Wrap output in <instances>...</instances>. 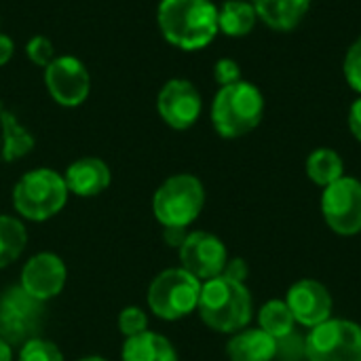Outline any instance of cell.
I'll return each instance as SVG.
<instances>
[{
	"label": "cell",
	"mask_w": 361,
	"mask_h": 361,
	"mask_svg": "<svg viewBox=\"0 0 361 361\" xmlns=\"http://www.w3.org/2000/svg\"><path fill=\"white\" fill-rule=\"evenodd\" d=\"M322 214L326 224L345 237L361 233V182L343 176L334 184L324 188Z\"/></svg>",
	"instance_id": "cell-8"
},
{
	"label": "cell",
	"mask_w": 361,
	"mask_h": 361,
	"mask_svg": "<svg viewBox=\"0 0 361 361\" xmlns=\"http://www.w3.org/2000/svg\"><path fill=\"white\" fill-rule=\"evenodd\" d=\"M258 324H260V330H264L275 341H279L294 332L296 319L286 300H269L267 305H262L258 313Z\"/></svg>",
	"instance_id": "cell-23"
},
{
	"label": "cell",
	"mask_w": 361,
	"mask_h": 361,
	"mask_svg": "<svg viewBox=\"0 0 361 361\" xmlns=\"http://www.w3.org/2000/svg\"><path fill=\"white\" fill-rule=\"evenodd\" d=\"M13 53H15V42L11 40V36L0 32V68L11 61Z\"/></svg>",
	"instance_id": "cell-32"
},
{
	"label": "cell",
	"mask_w": 361,
	"mask_h": 361,
	"mask_svg": "<svg viewBox=\"0 0 361 361\" xmlns=\"http://www.w3.org/2000/svg\"><path fill=\"white\" fill-rule=\"evenodd\" d=\"M121 357L123 361H178V353L169 338L146 330L125 341Z\"/></svg>",
	"instance_id": "cell-18"
},
{
	"label": "cell",
	"mask_w": 361,
	"mask_h": 361,
	"mask_svg": "<svg viewBox=\"0 0 361 361\" xmlns=\"http://www.w3.org/2000/svg\"><path fill=\"white\" fill-rule=\"evenodd\" d=\"M201 286L203 283L182 267L167 269L152 279L146 300L157 317L165 322H176L197 311Z\"/></svg>",
	"instance_id": "cell-6"
},
{
	"label": "cell",
	"mask_w": 361,
	"mask_h": 361,
	"mask_svg": "<svg viewBox=\"0 0 361 361\" xmlns=\"http://www.w3.org/2000/svg\"><path fill=\"white\" fill-rule=\"evenodd\" d=\"M17 361H63V355L55 343L34 336L21 345Z\"/></svg>",
	"instance_id": "cell-24"
},
{
	"label": "cell",
	"mask_w": 361,
	"mask_h": 361,
	"mask_svg": "<svg viewBox=\"0 0 361 361\" xmlns=\"http://www.w3.org/2000/svg\"><path fill=\"white\" fill-rule=\"evenodd\" d=\"M0 361H13V351H11V345L0 338Z\"/></svg>",
	"instance_id": "cell-34"
},
{
	"label": "cell",
	"mask_w": 361,
	"mask_h": 361,
	"mask_svg": "<svg viewBox=\"0 0 361 361\" xmlns=\"http://www.w3.org/2000/svg\"><path fill=\"white\" fill-rule=\"evenodd\" d=\"M118 330L125 338L137 336L148 330V315L140 307H127L118 315Z\"/></svg>",
	"instance_id": "cell-25"
},
{
	"label": "cell",
	"mask_w": 361,
	"mask_h": 361,
	"mask_svg": "<svg viewBox=\"0 0 361 361\" xmlns=\"http://www.w3.org/2000/svg\"><path fill=\"white\" fill-rule=\"evenodd\" d=\"M214 78L220 87H228V85H235L241 78V68L235 59H228V57H222L216 61L214 66Z\"/></svg>",
	"instance_id": "cell-29"
},
{
	"label": "cell",
	"mask_w": 361,
	"mask_h": 361,
	"mask_svg": "<svg viewBox=\"0 0 361 361\" xmlns=\"http://www.w3.org/2000/svg\"><path fill=\"white\" fill-rule=\"evenodd\" d=\"M63 180H66L68 192L76 197H97L110 186L112 173H110V167L102 159L82 157L68 165Z\"/></svg>",
	"instance_id": "cell-15"
},
{
	"label": "cell",
	"mask_w": 361,
	"mask_h": 361,
	"mask_svg": "<svg viewBox=\"0 0 361 361\" xmlns=\"http://www.w3.org/2000/svg\"><path fill=\"white\" fill-rule=\"evenodd\" d=\"M25 55L34 66H40L42 70L57 57L55 55V44L47 36H34L25 44Z\"/></svg>",
	"instance_id": "cell-26"
},
{
	"label": "cell",
	"mask_w": 361,
	"mask_h": 361,
	"mask_svg": "<svg viewBox=\"0 0 361 361\" xmlns=\"http://www.w3.org/2000/svg\"><path fill=\"white\" fill-rule=\"evenodd\" d=\"M157 23L163 38L182 51H201L218 36V6L212 0H161Z\"/></svg>",
	"instance_id": "cell-1"
},
{
	"label": "cell",
	"mask_w": 361,
	"mask_h": 361,
	"mask_svg": "<svg viewBox=\"0 0 361 361\" xmlns=\"http://www.w3.org/2000/svg\"><path fill=\"white\" fill-rule=\"evenodd\" d=\"M222 275H226V277H231V279H235V281H245V277H247V264L241 260V258H233V260H228L226 262V269H224V273Z\"/></svg>",
	"instance_id": "cell-30"
},
{
	"label": "cell",
	"mask_w": 361,
	"mask_h": 361,
	"mask_svg": "<svg viewBox=\"0 0 361 361\" xmlns=\"http://www.w3.org/2000/svg\"><path fill=\"white\" fill-rule=\"evenodd\" d=\"M345 76L351 89H355L361 95V36L351 44L345 57Z\"/></svg>",
	"instance_id": "cell-28"
},
{
	"label": "cell",
	"mask_w": 361,
	"mask_h": 361,
	"mask_svg": "<svg viewBox=\"0 0 361 361\" xmlns=\"http://www.w3.org/2000/svg\"><path fill=\"white\" fill-rule=\"evenodd\" d=\"M44 87L55 104L78 108L91 93V76L78 57L59 55L44 68Z\"/></svg>",
	"instance_id": "cell-9"
},
{
	"label": "cell",
	"mask_w": 361,
	"mask_h": 361,
	"mask_svg": "<svg viewBox=\"0 0 361 361\" xmlns=\"http://www.w3.org/2000/svg\"><path fill=\"white\" fill-rule=\"evenodd\" d=\"M349 129H351L353 137L361 142V97L353 102V106L349 110Z\"/></svg>",
	"instance_id": "cell-31"
},
{
	"label": "cell",
	"mask_w": 361,
	"mask_h": 361,
	"mask_svg": "<svg viewBox=\"0 0 361 361\" xmlns=\"http://www.w3.org/2000/svg\"><path fill=\"white\" fill-rule=\"evenodd\" d=\"M78 361H108V360H104V357H99V355H89V357H82V360H78Z\"/></svg>",
	"instance_id": "cell-35"
},
{
	"label": "cell",
	"mask_w": 361,
	"mask_h": 361,
	"mask_svg": "<svg viewBox=\"0 0 361 361\" xmlns=\"http://www.w3.org/2000/svg\"><path fill=\"white\" fill-rule=\"evenodd\" d=\"M307 361H361V326L328 319L307 336Z\"/></svg>",
	"instance_id": "cell-7"
},
{
	"label": "cell",
	"mask_w": 361,
	"mask_h": 361,
	"mask_svg": "<svg viewBox=\"0 0 361 361\" xmlns=\"http://www.w3.org/2000/svg\"><path fill=\"white\" fill-rule=\"evenodd\" d=\"M258 21L256 8L245 0H226L218 8V30L231 38L247 36Z\"/></svg>",
	"instance_id": "cell-20"
},
{
	"label": "cell",
	"mask_w": 361,
	"mask_h": 361,
	"mask_svg": "<svg viewBox=\"0 0 361 361\" xmlns=\"http://www.w3.org/2000/svg\"><path fill=\"white\" fill-rule=\"evenodd\" d=\"M203 324L220 334H237L252 322L254 302L245 283L226 275L203 281L199 307Z\"/></svg>",
	"instance_id": "cell-2"
},
{
	"label": "cell",
	"mask_w": 361,
	"mask_h": 361,
	"mask_svg": "<svg viewBox=\"0 0 361 361\" xmlns=\"http://www.w3.org/2000/svg\"><path fill=\"white\" fill-rule=\"evenodd\" d=\"M0 131H2L0 157L4 163H13L17 159H23L25 154H30L34 150V144H36L34 135L2 104H0Z\"/></svg>",
	"instance_id": "cell-19"
},
{
	"label": "cell",
	"mask_w": 361,
	"mask_h": 361,
	"mask_svg": "<svg viewBox=\"0 0 361 361\" xmlns=\"http://www.w3.org/2000/svg\"><path fill=\"white\" fill-rule=\"evenodd\" d=\"M40 317L42 302L25 294L21 288H8L0 298V338L8 345L34 338Z\"/></svg>",
	"instance_id": "cell-11"
},
{
	"label": "cell",
	"mask_w": 361,
	"mask_h": 361,
	"mask_svg": "<svg viewBox=\"0 0 361 361\" xmlns=\"http://www.w3.org/2000/svg\"><path fill=\"white\" fill-rule=\"evenodd\" d=\"M186 235H188L186 228H173V226H167V228H165V241H167V245L180 247V245L184 243Z\"/></svg>",
	"instance_id": "cell-33"
},
{
	"label": "cell",
	"mask_w": 361,
	"mask_h": 361,
	"mask_svg": "<svg viewBox=\"0 0 361 361\" xmlns=\"http://www.w3.org/2000/svg\"><path fill=\"white\" fill-rule=\"evenodd\" d=\"M252 6L269 27L290 32L305 19L311 0H252Z\"/></svg>",
	"instance_id": "cell-17"
},
{
	"label": "cell",
	"mask_w": 361,
	"mask_h": 361,
	"mask_svg": "<svg viewBox=\"0 0 361 361\" xmlns=\"http://www.w3.org/2000/svg\"><path fill=\"white\" fill-rule=\"evenodd\" d=\"M264 116V97L262 91L247 82L239 80L228 87H220L212 104V123L220 137L237 140L254 131Z\"/></svg>",
	"instance_id": "cell-3"
},
{
	"label": "cell",
	"mask_w": 361,
	"mask_h": 361,
	"mask_svg": "<svg viewBox=\"0 0 361 361\" xmlns=\"http://www.w3.org/2000/svg\"><path fill=\"white\" fill-rule=\"evenodd\" d=\"M178 254L182 269L197 277L201 283L220 277L228 262V252L222 239L205 231L188 233L184 243L178 247Z\"/></svg>",
	"instance_id": "cell-10"
},
{
	"label": "cell",
	"mask_w": 361,
	"mask_h": 361,
	"mask_svg": "<svg viewBox=\"0 0 361 361\" xmlns=\"http://www.w3.org/2000/svg\"><path fill=\"white\" fill-rule=\"evenodd\" d=\"M68 281V269L57 254L40 252L32 256L21 269V283L19 288L36 298L38 302H47L61 294Z\"/></svg>",
	"instance_id": "cell-13"
},
{
	"label": "cell",
	"mask_w": 361,
	"mask_h": 361,
	"mask_svg": "<svg viewBox=\"0 0 361 361\" xmlns=\"http://www.w3.org/2000/svg\"><path fill=\"white\" fill-rule=\"evenodd\" d=\"M27 233L21 220L13 216H0V269L13 264L25 250Z\"/></svg>",
	"instance_id": "cell-22"
},
{
	"label": "cell",
	"mask_w": 361,
	"mask_h": 361,
	"mask_svg": "<svg viewBox=\"0 0 361 361\" xmlns=\"http://www.w3.org/2000/svg\"><path fill=\"white\" fill-rule=\"evenodd\" d=\"M68 203V186L55 169L38 167L25 171L13 186L15 212L32 222H44L57 216Z\"/></svg>",
	"instance_id": "cell-4"
},
{
	"label": "cell",
	"mask_w": 361,
	"mask_h": 361,
	"mask_svg": "<svg viewBox=\"0 0 361 361\" xmlns=\"http://www.w3.org/2000/svg\"><path fill=\"white\" fill-rule=\"evenodd\" d=\"M157 110L165 125L184 131L199 121L203 110V99L199 89L190 80L169 78L157 95Z\"/></svg>",
	"instance_id": "cell-12"
},
{
	"label": "cell",
	"mask_w": 361,
	"mask_h": 361,
	"mask_svg": "<svg viewBox=\"0 0 361 361\" xmlns=\"http://www.w3.org/2000/svg\"><path fill=\"white\" fill-rule=\"evenodd\" d=\"M277 357L281 361H307V338L292 332L277 341Z\"/></svg>",
	"instance_id": "cell-27"
},
{
	"label": "cell",
	"mask_w": 361,
	"mask_h": 361,
	"mask_svg": "<svg viewBox=\"0 0 361 361\" xmlns=\"http://www.w3.org/2000/svg\"><path fill=\"white\" fill-rule=\"evenodd\" d=\"M307 176L317 186H330L345 176L343 159L332 148H317L307 159Z\"/></svg>",
	"instance_id": "cell-21"
},
{
	"label": "cell",
	"mask_w": 361,
	"mask_h": 361,
	"mask_svg": "<svg viewBox=\"0 0 361 361\" xmlns=\"http://www.w3.org/2000/svg\"><path fill=\"white\" fill-rule=\"evenodd\" d=\"M296 324L305 328H317L319 324L332 317V294L330 290L315 279H300L288 290L286 298Z\"/></svg>",
	"instance_id": "cell-14"
},
{
	"label": "cell",
	"mask_w": 361,
	"mask_h": 361,
	"mask_svg": "<svg viewBox=\"0 0 361 361\" xmlns=\"http://www.w3.org/2000/svg\"><path fill=\"white\" fill-rule=\"evenodd\" d=\"M205 205V188L197 176L178 173L167 178L152 197L154 218L163 228H186L192 224Z\"/></svg>",
	"instance_id": "cell-5"
},
{
	"label": "cell",
	"mask_w": 361,
	"mask_h": 361,
	"mask_svg": "<svg viewBox=\"0 0 361 361\" xmlns=\"http://www.w3.org/2000/svg\"><path fill=\"white\" fill-rule=\"evenodd\" d=\"M231 361H273L277 357V341L264 330H241L226 345Z\"/></svg>",
	"instance_id": "cell-16"
}]
</instances>
